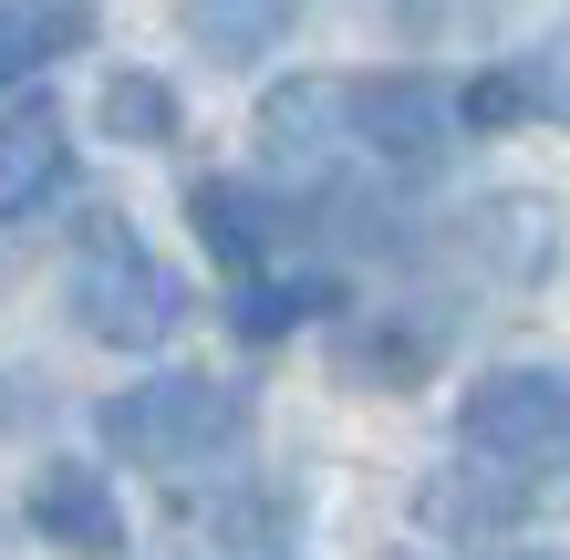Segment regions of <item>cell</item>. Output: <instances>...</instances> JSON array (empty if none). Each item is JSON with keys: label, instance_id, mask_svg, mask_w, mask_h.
<instances>
[{"label": "cell", "instance_id": "8fae6325", "mask_svg": "<svg viewBox=\"0 0 570 560\" xmlns=\"http://www.w3.org/2000/svg\"><path fill=\"white\" fill-rule=\"evenodd\" d=\"M177 21H187V42L228 62V73H249L259 52H281L291 31H301V0H177Z\"/></svg>", "mask_w": 570, "mask_h": 560}, {"label": "cell", "instance_id": "8992f818", "mask_svg": "<svg viewBox=\"0 0 570 560\" xmlns=\"http://www.w3.org/2000/svg\"><path fill=\"white\" fill-rule=\"evenodd\" d=\"M570 499V468H509V456H456L415 488V519L425 530H456V540H488V530H519Z\"/></svg>", "mask_w": 570, "mask_h": 560}, {"label": "cell", "instance_id": "ba28073f", "mask_svg": "<svg viewBox=\"0 0 570 560\" xmlns=\"http://www.w3.org/2000/svg\"><path fill=\"white\" fill-rule=\"evenodd\" d=\"M187 218H197V239H208V259L228 281H249V271H271V249L291 239V208L271 187H249V177H197L187 187Z\"/></svg>", "mask_w": 570, "mask_h": 560}, {"label": "cell", "instance_id": "6da1fadb", "mask_svg": "<svg viewBox=\"0 0 570 560\" xmlns=\"http://www.w3.org/2000/svg\"><path fill=\"white\" fill-rule=\"evenodd\" d=\"M249 425H259V394L228 384V374H156V384H125V394L94 405V436H105L125 468H166V478L228 456Z\"/></svg>", "mask_w": 570, "mask_h": 560}, {"label": "cell", "instance_id": "30bf717a", "mask_svg": "<svg viewBox=\"0 0 570 560\" xmlns=\"http://www.w3.org/2000/svg\"><path fill=\"white\" fill-rule=\"evenodd\" d=\"M456 239H466V259H488L498 281H540L560 259V218H550V197H478V208L456 218Z\"/></svg>", "mask_w": 570, "mask_h": 560}, {"label": "cell", "instance_id": "3957f363", "mask_svg": "<svg viewBox=\"0 0 570 560\" xmlns=\"http://www.w3.org/2000/svg\"><path fill=\"white\" fill-rule=\"evenodd\" d=\"M259 167H271L281 197L301 208H332V197L363 187V146L343 115V73H291L259 94Z\"/></svg>", "mask_w": 570, "mask_h": 560}, {"label": "cell", "instance_id": "4fadbf2b", "mask_svg": "<svg viewBox=\"0 0 570 560\" xmlns=\"http://www.w3.org/2000/svg\"><path fill=\"white\" fill-rule=\"evenodd\" d=\"M322 312H343V281H322V271H301V281L249 271L228 322H239V343H281V333H301V322H322Z\"/></svg>", "mask_w": 570, "mask_h": 560}, {"label": "cell", "instance_id": "9a60e30c", "mask_svg": "<svg viewBox=\"0 0 570 560\" xmlns=\"http://www.w3.org/2000/svg\"><path fill=\"white\" fill-rule=\"evenodd\" d=\"M509 73H519V105H529V115H550V125H570V31H550L540 52H519Z\"/></svg>", "mask_w": 570, "mask_h": 560}, {"label": "cell", "instance_id": "277c9868", "mask_svg": "<svg viewBox=\"0 0 570 560\" xmlns=\"http://www.w3.org/2000/svg\"><path fill=\"white\" fill-rule=\"evenodd\" d=\"M456 446L509 456V468H570V374L550 364H498L456 394Z\"/></svg>", "mask_w": 570, "mask_h": 560}, {"label": "cell", "instance_id": "5bb4252c", "mask_svg": "<svg viewBox=\"0 0 570 560\" xmlns=\"http://www.w3.org/2000/svg\"><path fill=\"white\" fill-rule=\"evenodd\" d=\"M105 136H125V146H177V83L115 73L105 83Z\"/></svg>", "mask_w": 570, "mask_h": 560}, {"label": "cell", "instance_id": "2e32d148", "mask_svg": "<svg viewBox=\"0 0 570 560\" xmlns=\"http://www.w3.org/2000/svg\"><path fill=\"white\" fill-rule=\"evenodd\" d=\"M394 11H405V31H446L466 0H394Z\"/></svg>", "mask_w": 570, "mask_h": 560}, {"label": "cell", "instance_id": "7a4b0ae2", "mask_svg": "<svg viewBox=\"0 0 570 560\" xmlns=\"http://www.w3.org/2000/svg\"><path fill=\"white\" fill-rule=\"evenodd\" d=\"M62 302H73V322H83L94 343H115V353H156V343H177V322H187V281L136 239V218L94 208V218L73 228Z\"/></svg>", "mask_w": 570, "mask_h": 560}, {"label": "cell", "instance_id": "9c48e42d", "mask_svg": "<svg viewBox=\"0 0 570 560\" xmlns=\"http://www.w3.org/2000/svg\"><path fill=\"white\" fill-rule=\"evenodd\" d=\"M73 187V136H62L52 105H11L0 115V228L52 208V197Z\"/></svg>", "mask_w": 570, "mask_h": 560}, {"label": "cell", "instance_id": "7c38bea8", "mask_svg": "<svg viewBox=\"0 0 570 560\" xmlns=\"http://www.w3.org/2000/svg\"><path fill=\"white\" fill-rule=\"evenodd\" d=\"M83 42H94L83 0H0V94L31 83V73H52V62L83 52Z\"/></svg>", "mask_w": 570, "mask_h": 560}, {"label": "cell", "instance_id": "52a82bcc", "mask_svg": "<svg viewBox=\"0 0 570 560\" xmlns=\"http://www.w3.org/2000/svg\"><path fill=\"white\" fill-rule=\"evenodd\" d=\"M21 519L52 550H73V560H125V499L105 488V468H83V456H52V468L31 478Z\"/></svg>", "mask_w": 570, "mask_h": 560}, {"label": "cell", "instance_id": "5b68a950", "mask_svg": "<svg viewBox=\"0 0 570 560\" xmlns=\"http://www.w3.org/2000/svg\"><path fill=\"white\" fill-rule=\"evenodd\" d=\"M343 115H353V146H363L374 177H435L446 146L466 136L456 125V83H435V73H353Z\"/></svg>", "mask_w": 570, "mask_h": 560}]
</instances>
